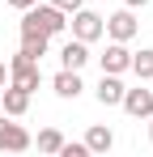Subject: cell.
<instances>
[{
  "label": "cell",
  "mask_w": 153,
  "mask_h": 157,
  "mask_svg": "<svg viewBox=\"0 0 153 157\" xmlns=\"http://www.w3.org/2000/svg\"><path fill=\"white\" fill-rule=\"evenodd\" d=\"M30 30H43L47 38H55V34L68 30V13L55 9V4H47V0H38V4L22 9V34H30Z\"/></svg>",
  "instance_id": "1"
},
{
  "label": "cell",
  "mask_w": 153,
  "mask_h": 157,
  "mask_svg": "<svg viewBox=\"0 0 153 157\" xmlns=\"http://www.w3.org/2000/svg\"><path fill=\"white\" fill-rule=\"evenodd\" d=\"M9 85H17L26 94H34L38 85H43V68H38V59H30L26 51H17L9 59Z\"/></svg>",
  "instance_id": "2"
},
{
  "label": "cell",
  "mask_w": 153,
  "mask_h": 157,
  "mask_svg": "<svg viewBox=\"0 0 153 157\" xmlns=\"http://www.w3.org/2000/svg\"><path fill=\"white\" fill-rule=\"evenodd\" d=\"M30 144H34V136L22 123H13V115H0V153H26Z\"/></svg>",
  "instance_id": "3"
},
{
  "label": "cell",
  "mask_w": 153,
  "mask_h": 157,
  "mask_svg": "<svg viewBox=\"0 0 153 157\" xmlns=\"http://www.w3.org/2000/svg\"><path fill=\"white\" fill-rule=\"evenodd\" d=\"M102 34H106V38H115V43H132V38H136V13L124 4L119 13L102 17Z\"/></svg>",
  "instance_id": "4"
},
{
  "label": "cell",
  "mask_w": 153,
  "mask_h": 157,
  "mask_svg": "<svg viewBox=\"0 0 153 157\" xmlns=\"http://www.w3.org/2000/svg\"><path fill=\"white\" fill-rule=\"evenodd\" d=\"M68 17H73V21H68V26H73V38H81V43H98L102 38V17L94 13V9L81 4V9L68 13Z\"/></svg>",
  "instance_id": "5"
},
{
  "label": "cell",
  "mask_w": 153,
  "mask_h": 157,
  "mask_svg": "<svg viewBox=\"0 0 153 157\" xmlns=\"http://www.w3.org/2000/svg\"><path fill=\"white\" fill-rule=\"evenodd\" d=\"M119 106H124L132 119H149V115H153V89H145V85H132V89H124Z\"/></svg>",
  "instance_id": "6"
},
{
  "label": "cell",
  "mask_w": 153,
  "mask_h": 157,
  "mask_svg": "<svg viewBox=\"0 0 153 157\" xmlns=\"http://www.w3.org/2000/svg\"><path fill=\"white\" fill-rule=\"evenodd\" d=\"M98 59H102V72H115V77H124L128 68H132V51H128V43H115V38L106 43V51H102Z\"/></svg>",
  "instance_id": "7"
},
{
  "label": "cell",
  "mask_w": 153,
  "mask_h": 157,
  "mask_svg": "<svg viewBox=\"0 0 153 157\" xmlns=\"http://www.w3.org/2000/svg\"><path fill=\"white\" fill-rule=\"evenodd\" d=\"M51 89L60 94V98H81V89H85V81L76 68H60L55 77H51Z\"/></svg>",
  "instance_id": "8"
},
{
  "label": "cell",
  "mask_w": 153,
  "mask_h": 157,
  "mask_svg": "<svg viewBox=\"0 0 153 157\" xmlns=\"http://www.w3.org/2000/svg\"><path fill=\"white\" fill-rule=\"evenodd\" d=\"M0 106H4V115L22 119L26 110H30V94H26V89H17V85H4V89H0Z\"/></svg>",
  "instance_id": "9"
},
{
  "label": "cell",
  "mask_w": 153,
  "mask_h": 157,
  "mask_svg": "<svg viewBox=\"0 0 153 157\" xmlns=\"http://www.w3.org/2000/svg\"><path fill=\"white\" fill-rule=\"evenodd\" d=\"M60 64L81 72V68L89 64V43H81V38H68V43H64V51H60Z\"/></svg>",
  "instance_id": "10"
},
{
  "label": "cell",
  "mask_w": 153,
  "mask_h": 157,
  "mask_svg": "<svg viewBox=\"0 0 153 157\" xmlns=\"http://www.w3.org/2000/svg\"><path fill=\"white\" fill-rule=\"evenodd\" d=\"M124 89H128V85L115 77V72H102V81H98V89H94V94H98V102H102V106H119Z\"/></svg>",
  "instance_id": "11"
},
{
  "label": "cell",
  "mask_w": 153,
  "mask_h": 157,
  "mask_svg": "<svg viewBox=\"0 0 153 157\" xmlns=\"http://www.w3.org/2000/svg\"><path fill=\"white\" fill-rule=\"evenodd\" d=\"M111 144H115V132L111 128L94 123V128L85 132V149H89V153H111Z\"/></svg>",
  "instance_id": "12"
},
{
  "label": "cell",
  "mask_w": 153,
  "mask_h": 157,
  "mask_svg": "<svg viewBox=\"0 0 153 157\" xmlns=\"http://www.w3.org/2000/svg\"><path fill=\"white\" fill-rule=\"evenodd\" d=\"M47 34H43V30H30V34H22V51L30 55V59H43V55H47Z\"/></svg>",
  "instance_id": "13"
},
{
  "label": "cell",
  "mask_w": 153,
  "mask_h": 157,
  "mask_svg": "<svg viewBox=\"0 0 153 157\" xmlns=\"http://www.w3.org/2000/svg\"><path fill=\"white\" fill-rule=\"evenodd\" d=\"M128 72H136L140 81H153V51H149V47L132 51V68H128Z\"/></svg>",
  "instance_id": "14"
},
{
  "label": "cell",
  "mask_w": 153,
  "mask_h": 157,
  "mask_svg": "<svg viewBox=\"0 0 153 157\" xmlns=\"http://www.w3.org/2000/svg\"><path fill=\"white\" fill-rule=\"evenodd\" d=\"M60 144H64L60 128H43L38 132V153H60Z\"/></svg>",
  "instance_id": "15"
},
{
  "label": "cell",
  "mask_w": 153,
  "mask_h": 157,
  "mask_svg": "<svg viewBox=\"0 0 153 157\" xmlns=\"http://www.w3.org/2000/svg\"><path fill=\"white\" fill-rule=\"evenodd\" d=\"M89 153V149H85V140H81V144H73V140H64V144H60V157H85Z\"/></svg>",
  "instance_id": "16"
},
{
  "label": "cell",
  "mask_w": 153,
  "mask_h": 157,
  "mask_svg": "<svg viewBox=\"0 0 153 157\" xmlns=\"http://www.w3.org/2000/svg\"><path fill=\"white\" fill-rule=\"evenodd\" d=\"M47 4H55V9H64V13H76L85 0H47Z\"/></svg>",
  "instance_id": "17"
},
{
  "label": "cell",
  "mask_w": 153,
  "mask_h": 157,
  "mask_svg": "<svg viewBox=\"0 0 153 157\" xmlns=\"http://www.w3.org/2000/svg\"><path fill=\"white\" fill-rule=\"evenodd\" d=\"M4 4H9V9H17V13H22V9H30V4H38V0H4Z\"/></svg>",
  "instance_id": "18"
},
{
  "label": "cell",
  "mask_w": 153,
  "mask_h": 157,
  "mask_svg": "<svg viewBox=\"0 0 153 157\" xmlns=\"http://www.w3.org/2000/svg\"><path fill=\"white\" fill-rule=\"evenodd\" d=\"M4 85H9V64L0 59V89H4Z\"/></svg>",
  "instance_id": "19"
},
{
  "label": "cell",
  "mask_w": 153,
  "mask_h": 157,
  "mask_svg": "<svg viewBox=\"0 0 153 157\" xmlns=\"http://www.w3.org/2000/svg\"><path fill=\"white\" fill-rule=\"evenodd\" d=\"M128 9H145V4H149V0H124Z\"/></svg>",
  "instance_id": "20"
},
{
  "label": "cell",
  "mask_w": 153,
  "mask_h": 157,
  "mask_svg": "<svg viewBox=\"0 0 153 157\" xmlns=\"http://www.w3.org/2000/svg\"><path fill=\"white\" fill-rule=\"evenodd\" d=\"M149 140H153V115H149Z\"/></svg>",
  "instance_id": "21"
}]
</instances>
